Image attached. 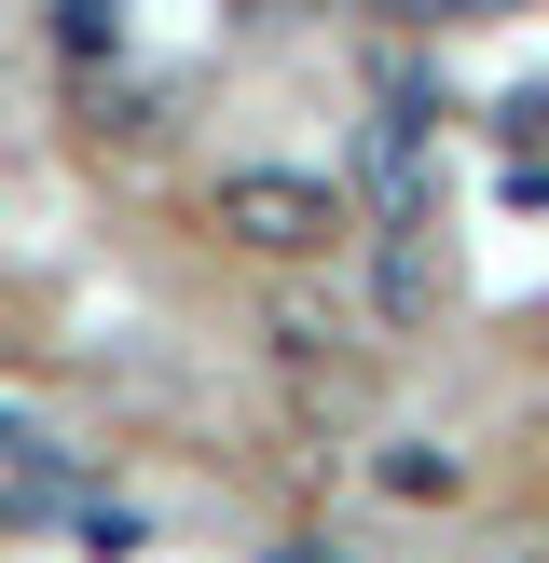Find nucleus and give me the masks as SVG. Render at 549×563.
<instances>
[{"instance_id": "f257e3e1", "label": "nucleus", "mask_w": 549, "mask_h": 563, "mask_svg": "<svg viewBox=\"0 0 549 563\" xmlns=\"http://www.w3.org/2000/svg\"><path fill=\"white\" fill-rule=\"evenodd\" d=\"M206 220H220V247H247V262H329V247L357 234L344 192L302 179V165H234V179L206 192Z\"/></svg>"}, {"instance_id": "f03ea898", "label": "nucleus", "mask_w": 549, "mask_h": 563, "mask_svg": "<svg viewBox=\"0 0 549 563\" xmlns=\"http://www.w3.org/2000/svg\"><path fill=\"white\" fill-rule=\"evenodd\" d=\"M439 302H453L439 220H371V317H384V330H426Z\"/></svg>"}, {"instance_id": "7ed1b4c3", "label": "nucleus", "mask_w": 549, "mask_h": 563, "mask_svg": "<svg viewBox=\"0 0 549 563\" xmlns=\"http://www.w3.org/2000/svg\"><path fill=\"white\" fill-rule=\"evenodd\" d=\"M261 344H274V372H289V385H357V317H344V302H316V289L274 302Z\"/></svg>"}, {"instance_id": "20e7f679", "label": "nucleus", "mask_w": 549, "mask_h": 563, "mask_svg": "<svg viewBox=\"0 0 549 563\" xmlns=\"http://www.w3.org/2000/svg\"><path fill=\"white\" fill-rule=\"evenodd\" d=\"M357 179H371V220H439V165H426V124L412 110H384L357 137Z\"/></svg>"}, {"instance_id": "39448f33", "label": "nucleus", "mask_w": 549, "mask_h": 563, "mask_svg": "<svg viewBox=\"0 0 549 563\" xmlns=\"http://www.w3.org/2000/svg\"><path fill=\"white\" fill-rule=\"evenodd\" d=\"M371 482L399 495V509H453V495H467V454H439V440H384Z\"/></svg>"}]
</instances>
